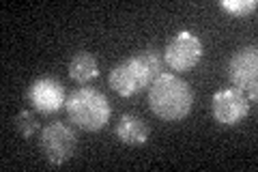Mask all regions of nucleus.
<instances>
[{"label": "nucleus", "mask_w": 258, "mask_h": 172, "mask_svg": "<svg viewBox=\"0 0 258 172\" xmlns=\"http://www.w3.org/2000/svg\"><path fill=\"white\" fill-rule=\"evenodd\" d=\"M194 103L191 88L185 80L161 73L149 86V105L155 117L164 121H181L189 114Z\"/></svg>", "instance_id": "1"}, {"label": "nucleus", "mask_w": 258, "mask_h": 172, "mask_svg": "<svg viewBox=\"0 0 258 172\" xmlns=\"http://www.w3.org/2000/svg\"><path fill=\"white\" fill-rule=\"evenodd\" d=\"M67 114L69 121L84 132H99L110 121V103L106 95L95 88H78L67 97Z\"/></svg>", "instance_id": "2"}, {"label": "nucleus", "mask_w": 258, "mask_h": 172, "mask_svg": "<svg viewBox=\"0 0 258 172\" xmlns=\"http://www.w3.org/2000/svg\"><path fill=\"white\" fill-rule=\"evenodd\" d=\"M76 146L78 138L74 129L60 121L50 123L43 129H39V149L52 166H62L64 161H69L76 153Z\"/></svg>", "instance_id": "3"}, {"label": "nucleus", "mask_w": 258, "mask_h": 172, "mask_svg": "<svg viewBox=\"0 0 258 172\" xmlns=\"http://www.w3.org/2000/svg\"><path fill=\"white\" fill-rule=\"evenodd\" d=\"M228 78L239 93L249 101H256L258 95V54L256 45H247L232 56L228 63Z\"/></svg>", "instance_id": "4"}, {"label": "nucleus", "mask_w": 258, "mask_h": 172, "mask_svg": "<svg viewBox=\"0 0 258 172\" xmlns=\"http://www.w3.org/2000/svg\"><path fill=\"white\" fill-rule=\"evenodd\" d=\"M151 84H153V80L149 76V71L144 69L138 54L120 61L116 67L110 71V86H112V91L118 93L120 97H132Z\"/></svg>", "instance_id": "5"}, {"label": "nucleus", "mask_w": 258, "mask_h": 172, "mask_svg": "<svg viewBox=\"0 0 258 172\" xmlns=\"http://www.w3.org/2000/svg\"><path fill=\"white\" fill-rule=\"evenodd\" d=\"M203 59V41L189 30H181L168 41L164 50V61L174 71H189Z\"/></svg>", "instance_id": "6"}, {"label": "nucleus", "mask_w": 258, "mask_h": 172, "mask_svg": "<svg viewBox=\"0 0 258 172\" xmlns=\"http://www.w3.org/2000/svg\"><path fill=\"white\" fill-rule=\"evenodd\" d=\"M26 101L37 112L54 114V112H58L64 103H67V97H64V86L60 84L58 80H54V78H39V80H35L28 86Z\"/></svg>", "instance_id": "7"}, {"label": "nucleus", "mask_w": 258, "mask_h": 172, "mask_svg": "<svg viewBox=\"0 0 258 172\" xmlns=\"http://www.w3.org/2000/svg\"><path fill=\"white\" fill-rule=\"evenodd\" d=\"M211 110L215 121H220L222 125H237L247 117L249 99L243 93H239L237 88H226V91L213 95Z\"/></svg>", "instance_id": "8"}, {"label": "nucleus", "mask_w": 258, "mask_h": 172, "mask_svg": "<svg viewBox=\"0 0 258 172\" xmlns=\"http://www.w3.org/2000/svg\"><path fill=\"white\" fill-rule=\"evenodd\" d=\"M114 134L123 144L140 146L149 140L151 129H149L147 123H144L140 117H136V114H123L114 127Z\"/></svg>", "instance_id": "9"}, {"label": "nucleus", "mask_w": 258, "mask_h": 172, "mask_svg": "<svg viewBox=\"0 0 258 172\" xmlns=\"http://www.w3.org/2000/svg\"><path fill=\"white\" fill-rule=\"evenodd\" d=\"M99 76V65L91 52H78L69 63V78L78 82V84H86V82L95 80Z\"/></svg>", "instance_id": "10"}, {"label": "nucleus", "mask_w": 258, "mask_h": 172, "mask_svg": "<svg viewBox=\"0 0 258 172\" xmlns=\"http://www.w3.org/2000/svg\"><path fill=\"white\" fill-rule=\"evenodd\" d=\"M13 127L22 138H30L32 134L39 132V121L30 110H22L18 117L13 119Z\"/></svg>", "instance_id": "11"}, {"label": "nucleus", "mask_w": 258, "mask_h": 172, "mask_svg": "<svg viewBox=\"0 0 258 172\" xmlns=\"http://www.w3.org/2000/svg\"><path fill=\"white\" fill-rule=\"evenodd\" d=\"M220 7L226 13H230L232 18H243V15L256 11L258 3L256 0H222Z\"/></svg>", "instance_id": "12"}]
</instances>
